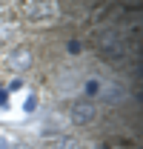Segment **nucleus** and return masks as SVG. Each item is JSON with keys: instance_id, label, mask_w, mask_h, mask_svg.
I'll list each match as a JSON object with an SVG mask.
<instances>
[{"instance_id": "nucleus-4", "label": "nucleus", "mask_w": 143, "mask_h": 149, "mask_svg": "<svg viewBox=\"0 0 143 149\" xmlns=\"http://www.w3.org/2000/svg\"><path fill=\"white\" fill-rule=\"evenodd\" d=\"M9 69H15V72H26V69H32V63H35V52L29 49V46H17L15 52H9Z\"/></svg>"}, {"instance_id": "nucleus-3", "label": "nucleus", "mask_w": 143, "mask_h": 149, "mask_svg": "<svg viewBox=\"0 0 143 149\" xmlns=\"http://www.w3.org/2000/svg\"><path fill=\"white\" fill-rule=\"evenodd\" d=\"M94 115H97V106L92 103V100H77L74 106H72L69 118L74 126H89L92 120H94Z\"/></svg>"}, {"instance_id": "nucleus-8", "label": "nucleus", "mask_w": 143, "mask_h": 149, "mask_svg": "<svg viewBox=\"0 0 143 149\" xmlns=\"http://www.w3.org/2000/svg\"><path fill=\"white\" fill-rule=\"evenodd\" d=\"M23 109H26V112H35V109H37V97H35V95L26 100V106H23Z\"/></svg>"}, {"instance_id": "nucleus-10", "label": "nucleus", "mask_w": 143, "mask_h": 149, "mask_svg": "<svg viewBox=\"0 0 143 149\" xmlns=\"http://www.w3.org/2000/svg\"><path fill=\"white\" fill-rule=\"evenodd\" d=\"M6 97H9V92H6V89H0V106L6 103Z\"/></svg>"}, {"instance_id": "nucleus-6", "label": "nucleus", "mask_w": 143, "mask_h": 149, "mask_svg": "<svg viewBox=\"0 0 143 149\" xmlns=\"http://www.w3.org/2000/svg\"><path fill=\"white\" fill-rule=\"evenodd\" d=\"M52 149H80V146H77V141H74V138H66V135H63V138H54Z\"/></svg>"}, {"instance_id": "nucleus-7", "label": "nucleus", "mask_w": 143, "mask_h": 149, "mask_svg": "<svg viewBox=\"0 0 143 149\" xmlns=\"http://www.w3.org/2000/svg\"><path fill=\"white\" fill-rule=\"evenodd\" d=\"M97 92H100V83H97V80H89V83H86V95H89V97H94Z\"/></svg>"}, {"instance_id": "nucleus-9", "label": "nucleus", "mask_w": 143, "mask_h": 149, "mask_svg": "<svg viewBox=\"0 0 143 149\" xmlns=\"http://www.w3.org/2000/svg\"><path fill=\"white\" fill-rule=\"evenodd\" d=\"M69 52L72 55H80V43L77 40H69Z\"/></svg>"}, {"instance_id": "nucleus-5", "label": "nucleus", "mask_w": 143, "mask_h": 149, "mask_svg": "<svg viewBox=\"0 0 143 149\" xmlns=\"http://www.w3.org/2000/svg\"><path fill=\"white\" fill-rule=\"evenodd\" d=\"M15 29H17V26H15V20H9L6 15H3V17H0V43H3L6 37L15 35Z\"/></svg>"}, {"instance_id": "nucleus-1", "label": "nucleus", "mask_w": 143, "mask_h": 149, "mask_svg": "<svg viewBox=\"0 0 143 149\" xmlns=\"http://www.w3.org/2000/svg\"><path fill=\"white\" fill-rule=\"evenodd\" d=\"M97 52L103 60H120L126 55V40L120 32H115V29H106L103 35L97 37Z\"/></svg>"}, {"instance_id": "nucleus-2", "label": "nucleus", "mask_w": 143, "mask_h": 149, "mask_svg": "<svg viewBox=\"0 0 143 149\" xmlns=\"http://www.w3.org/2000/svg\"><path fill=\"white\" fill-rule=\"evenodd\" d=\"M57 3H52V0H29V3H23L20 6V12H23V17L32 20V23H37V20H49L57 15Z\"/></svg>"}, {"instance_id": "nucleus-12", "label": "nucleus", "mask_w": 143, "mask_h": 149, "mask_svg": "<svg viewBox=\"0 0 143 149\" xmlns=\"http://www.w3.org/2000/svg\"><path fill=\"white\" fill-rule=\"evenodd\" d=\"M0 149H6V138H0Z\"/></svg>"}, {"instance_id": "nucleus-13", "label": "nucleus", "mask_w": 143, "mask_h": 149, "mask_svg": "<svg viewBox=\"0 0 143 149\" xmlns=\"http://www.w3.org/2000/svg\"><path fill=\"white\" fill-rule=\"evenodd\" d=\"M97 149H109V146H97Z\"/></svg>"}, {"instance_id": "nucleus-11", "label": "nucleus", "mask_w": 143, "mask_h": 149, "mask_svg": "<svg viewBox=\"0 0 143 149\" xmlns=\"http://www.w3.org/2000/svg\"><path fill=\"white\" fill-rule=\"evenodd\" d=\"M9 149H32L29 143H17V146H9Z\"/></svg>"}]
</instances>
